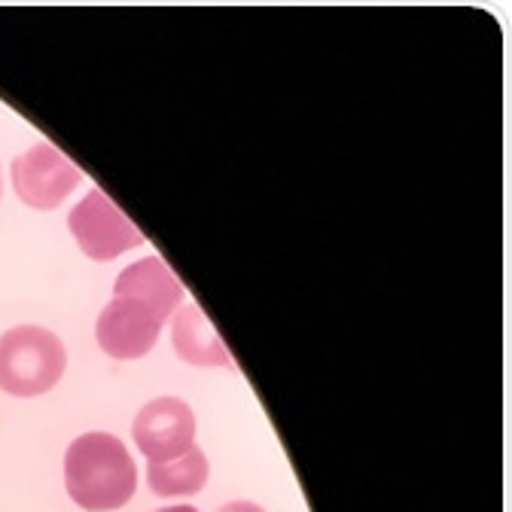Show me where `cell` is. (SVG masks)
<instances>
[{"label": "cell", "instance_id": "1", "mask_svg": "<svg viewBox=\"0 0 512 512\" xmlns=\"http://www.w3.org/2000/svg\"><path fill=\"white\" fill-rule=\"evenodd\" d=\"M183 305V284L159 260L147 256L128 266L113 287V299L98 317V345L113 360H138L153 351L165 320Z\"/></svg>", "mask_w": 512, "mask_h": 512}, {"label": "cell", "instance_id": "2", "mask_svg": "<svg viewBox=\"0 0 512 512\" xmlns=\"http://www.w3.org/2000/svg\"><path fill=\"white\" fill-rule=\"evenodd\" d=\"M64 485L77 506L107 512L135 497L138 467L113 433H83L64 455Z\"/></svg>", "mask_w": 512, "mask_h": 512}, {"label": "cell", "instance_id": "3", "mask_svg": "<svg viewBox=\"0 0 512 512\" xmlns=\"http://www.w3.org/2000/svg\"><path fill=\"white\" fill-rule=\"evenodd\" d=\"M68 366L61 339L43 327H13L0 336V391L40 397L52 391Z\"/></svg>", "mask_w": 512, "mask_h": 512}, {"label": "cell", "instance_id": "4", "mask_svg": "<svg viewBox=\"0 0 512 512\" xmlns=\"http://www.w3.org/2000/svg\"><path fill=\"white\" fill-rule=\"evenodd\" d=\"M68 226H71L80 250L89 256V260H101V263L116 260L119 253L144 244L141 229L128 220L101 189H92L89 196L71 211Z\"/></svg>", "mask_w": 512, "mask_h": 512}, {"label": "cell", "instance_id": "5", "mask_svg": "<svg viewBox=\"0 0 512 512\" xmlns=\"http://www.w3.org/2000/svg\"><path fill=\"white\" fill-rule=\"evenodd\" d=\"M83 171L52 144H34L13 162L16 196L37 211L58 208L80 186Z\"/></svg>", "mask_w": 512, "mask_h": 512}, {"label": "cell", "instance_id": "6", "mask_svg": "<svg viewBox=\"0 0 512 512\" xmlns=\"http://www.w3.org/2000/svg\"><path fill=\"white\" fill-rule=\"evenodd\" d=\"M132 430L150 464H168L196 445V415L177 397H159L147 403Z\"/></svg>", "mask_w": 512, "mask_h": 512}, {"label": "cell", "instance_id": "7", "mask_svg": "<svg viewBox=\"0 0 512 512\" xmlns=\"http://www.w3.org/2000/svg\"><path fill=\"white\" fill-rule=\"evenodd\" d=\"M171 339H174V351L192 366H232L229 348L223 345L220 333L211 327L208 314L196 302L177 308Z\"/></svg>", "mask_w": 512, "mask_h": 512}, {"label": "cell", "instance_id": "8", "mask_svg": "<svg viewBox=\"0 0 512 512\" xmlns=\"http://www.w3.org/2000/svg\"><path fill=\"white\" fill-rule=\"evenodd\" d=\"M208 458L199 445H192L186 455L168 461V464H150V488L159 497H192L208 482Z\"/></svg>", "mask_w": 512, "mask_h": 512}, {"label": "cell", "instance_id": "9", "mask_svg": "<svg viewBox=\"0 0 512 512\" xmlns=\"http://www.w3.org/2000/svg\"><path fill=\"white\" fill-rule=\"evenodd\" d=\"M217 512H266V509H263V506H256V503H250V500H232V503L220 506Z\"/></svg>", "mask_w": 512, "mask_h": 512}, {"label": "cell", "instance_id": "10", "mask_svg": "<svg viewBox=\"0 0 512 512\" xmlns=\"http://www.w3.org/2000/svg\"><path fill=\"white\" fill-rule=\"evenodd\" d=\"M159 512H199V509H196V506L180 503V506H165V509H159Z\"/></svg>", "mask_w": 512, "mask_h": 512}, {"label": "cell", "instance_id": "11", "mask_svg": "<svg viewBox=\"0 0 512 512\" xmlns=\"http://www.w3.org/2000/svg\"><path fill=\"white\" fill-rule=\"evenodd\" d=\"M0 196H4V180H0Z\"/></svg>", "mask_w": 512, "mask_h": 512}]
</instances>
